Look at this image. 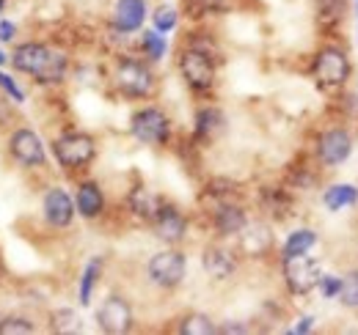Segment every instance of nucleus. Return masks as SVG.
Listing matches in <instances>:
<instances>
[{
	"mask_svg": "<svg viewBox=\"0 0 358 335\" xmlns=\"http://www.w3.org/2000/svg\"><path fill=\"white\" fill-rule=\"evenodd\" d=\"M224 113L218 110V107H204V110H199V116H196V135L199 137H215L221 129H224Z\"/></svg>",
	"mask_w": 358,
	"mask_h": 335,
	"instance_id": "obj_18",
	"label": "nucleus"
},
{
	"mask_svg": "<svg viewBox=\"0 0 358 335\" xmlns=\"http://www.w3.org/2000/svg\"><path fill=\"white\" fill-rule=\"evenodd\" d=\"M174 25H177V11H174V8L163 6V8L155 11V28H157V31L166 34V31H171Z\"/></svg>",
	"mask_w": 358,
	"mask_h": 335,
	"instance_id": "obj_29",
	"label": "nucleus"
},
{
	"mask_svg": "<svg viewBox=\"0 0 358 335\" xmlns=\"http://www.w3.org/2000/svg\"><path fill=\"white\" fill-rule=\"evenodd\" d=\"M146 17V3L143 0H119L113 11V22L122 34H133L143 25Z\"/></svg>",
	"mask_w": 358,
	"mask_h": 335,
	"instance_id": "obj_14",
	"label": "nucleus"
},
{
	"mask_svg": "<svg viewBox=\"0 0 358 335\" xmlns=\"http://www.w3.org/2000/svg\"><path fill=\"white\" fill-rule=\"evenodd\" d=\"M3 6H6V0H0V14H3Z\"/></svg>",
	"mask_w": 358,
	"mask_h": 335,
	"instance_id": "obj_36",
	"label": "nucleus"
},
{
	"mask_svg": "<svg viewBox=\"0 0 358 335\" xmlns=\"http://www.w3.org/2000/svg\"><path fill=\"white\" fill-rule=\"evenodd\" d=\"M50 327H52L55 333H61V335L80 333V330H83L80 316H78L72 308H61V311H55V313L50 316Z\"/></svg>",
	"mask_w": 358,
	"mask_h": 335,
	"instance_id": "obj_22",
	"label": "nucleus"
},
{
	"mask_svg": "<svg viewBox=\"0 0 358 335\" xmlns=\"http://www.w3.org/2000/svg\"><path fill=\"white\" fill-rule=\"evenodd\" d=\"M155 231H157V237L163 239V242H169V245H177L185 239V231H187V220L179 214L174 207H169V204H160V209L155 214Z\"/></svg>",
	"mask_w": 358,
	"mask_h": 335,
	"instance_id": "obj_12",
	"label": "nucleus"
},
{
	"mask_svg": "<svg viewBox=\"0 0 358 335\" xmlns=\"http://www.w3.org/2000/svg\"><path fill=\"white\" fill-rule=\"evenodd\" d=\"M350 75V61H348V52L339 50V47H322L317 52V61H314V77L317 83L325 85V88H336L348 80Z\"/></svg>",
	"mask_w": 358,
	"mask_h": 335,
	"instance_id": "obj_5",
	"label": "nucleus"
},
{
	"mask_svg": "<svg viewBox=\"0 0 358 335\" xmlns=\"http://www.w3.org/2000/svg\"><path fill=\"white\" fill-rule=\"evenodd\" d=\"M358 201V190L353 184H334L331 190H325V207L331 211L353 207Z\"/></svg>",
	"mask_w": 358,
	"mask_h": 335,
	"instance_id": "obj_19",
	"label": "nucleus"
},
{
	"mask_svg": "<svg viewBox=\"0 0 358 335\" xmlns=\"http://www.w3.org/2000/svg\"><path fill=\"white\" fill-rule=\"evenodd\" d=\"M96 275H99V261H91L89 267H86V272H83V283H80V302L83 305L91 302V289L96 283Z\"/></svg>",
	"mask_w": 358,
	"mask_h": 335,
	"instance_id": "obj_28",
	"label": "nucleus"
},
{
	"mask_svg": "<svg viewBox=\"0 0 358 335\" xmlns=\"http://www.w3.org/2000/svg\"><path fill=\"white\" fill-rule=\"evenodd\" d=\"M14 31L17 28L11 22H0V42H11L14 39Z\"/></svg>",
	"mask_w": 358,
	"mask_h": 335,
	"instance_id": "obj_33",
	"label": "nucleus"
},
{
	"mask_svg": "<svg viewBox=\"0 0 358 335\" xmlns=\"http://www.w3.org/2000/svg\"><path fill=\"white\" fill-rule=\"evenodd\" d=\"M133 129L135 140L146 143V146H163L171 135V124H169V116L157 107H143L133 116Z\"/></svg>",
	"mask_w": 358,
	"mask_h": 335,
	"instance_id": "obj_6",
	"label": "nucleus"
},
{
	"mask_svg": "<svg viewBox=\"0 0 358 335\" xmlns=\"http://www.w3.org/2000/svg\"><path fill=\"white\" fill-rule=\"evenodd\" d=\"M0 88H3V91H6V94L14 99V102H22V99H25V96H22V91L14 85V80H11L8 75H3V72H0Z\"/></svg>",
	"mask_w": 358,
	"mask_h": 335,
	"instance_id": "obj_31",
	"label": "nucleus"
},
{
	"mask_svg": "<svg viewBox=\"0 0 358 335\" xmlns=\"http://www.w3.org/2000/svg\"><path fill=\"white\" fill-rule=\"evenodd\" d=\"M75 207H78V204H72V198H69L61 187H52L45 195L47 223H50L52 228H66V225L72 223V217H75Z\"/></svg>",
	"mask_w": 358,
	"mask_h": 335,
	"instance_id": "obj_13",
	"label": "nucleus"
},
{
	"mask_svg": "<svg viewBox=\"0 0 358 335\" xmlns=\"http://www.w3.org/2000/svg\"><path fill=\"white\" fill-rule=\"evenodd\" d=\"M113 83L116 88L124 94V96H133V99H143L152 94L155 88V75L146 64L135 61V58H124L119 61L116 66V75H113Z\"/></svg>",
	"mask_w": 358,
	"mask_h": 335,
	"instance_id": "obj_4",
	"label": "nucleus"
},
{
	"mask_svg": "<svg viewBox=\"0 0 358 335\" xmlns=\"http://www.w3.org/2000/svg\"><path fill=\"white\" fill-rule=\"evenodd\" d=\"M201 11H218V8H224L226 0H193Z\"/></svg>",
	"mask_w": 358,
	"mask_h": 335,
	"instance_id": "obj_32",
	"label": "nucleus"
},
{
	"mask_svg": "<svg viewBox=\"0 0 358 335\" xmlns=\"http://www.w3.org/2000/svg\"><path fill=\"white\" fill-rule=\"evenodd\" d=\"M201 264H204V269H207V275L210 278H215V281H226V278H231V272L237 269V261H234V255L224 248H207L204 255H201Z\"/></svg>",
	"mask_w": 358,
	"mask_h": 335,
	"instance_id": "obj_15",
	"label": "nucleus"
},
{
	"mask_svg": "<svg viewBox=\"0 0 358 335\" xmlns=\"http://www.w3.org/2000/svg\"><path fill=\"white\" fill-rule=\"evenodd\" d=\"M130 209L138 214V217H146V220H155V214L160 209V201L149 193V190H143V187H138L130 193Z\"/></svg>",
	"mask_w": 358,
	"mask_h": 335,
	"instance_id": "obj_20",
	"label": "nucleus"
},
{
	"mask_svg": "<svg viewBox=\"0 0 358 335\" xmlns=\"http://www.w3.org/2000/svg\"><path fill=\"white\" fill-rule=\"evenodd\" d=\"M179 333L182 335H213V333H218V327L213 325L210 316H204V313H190V316L182 319Z\"/></svg>",
	"mask_w": 358,
	"mask_h": 335,
	"instance_id": "obj_23",
	"label": "nucleus"
},
{
	"mask_svg": "<svg viewBox=\"0 0 358 335\" xmlns=\"http://www.w3.org/2000/svg\"><path fill=\"white\" fill-rule=\"evenodd\" d=\"M52 154L66 170H78V168H86L94 160L96 146H94V137L86 132H69V135H61L52 143Z\"/></svg>",
	"mask_w": 358,
	"mask_h": 335,
	"instance_id": "obj_3",
	"label": "nucleus"
},
{
	"mask_svg": "<svg viewBox=\"0 0 358 335\" xmlns=\"http://www.w3.org/2000/svg\"><path fill=\"white\" fill-rule=\"evenodd\" d=\"M320 289L325 297H339V289H342V278H334V275H322L320 278Z\"/></svg>",
	"mask_w": 358,
	"mask_h": 335,
	"instance_id": "obj_30",
	"label": "nucleus"
},
{
	"mask_svg": "<svg viewBox=\"0 0 358 335\" xmlns=\"http://www.w3.org/2000/svg\"><path fill=\"white\" fill-rule=\"evenodd\" d=\"M75 204H78V211H80L83 217H89V220L99 217L102 209H105V198H102L99 184H96V181H83V184L78 187Z\"/></svg>",
	"mask_w": 358,
	"mask_h": 335,
	"instance_id": "obj_16",
	"label": "nucleus"
},
{
	"mask_svg": "<svg viewBox=\"0 0 358 335\" xmlns=\"http://www.w3.org/2000/svg\"><path fill=\"white\" fill-rule=\"evenodd\" d=\"M339 299L348 308H358V272H348L342 278V289H339Z\"/></svg>",
	"mask_w": 358,
	"mask_h": 335,
	"instance_id": "obj_26",
	"label": "nucleus"
},
{
	"mask_svg": "<svg viewBox=\"0 0 358 335\" xmlns=\"http://www.w3.org/2000/svg\"><path fill=\"white\" fill-rule=\"evenodd\" d=\"M314 242H317V237H314L312 228H301V231L289 234V239L284 245V258H295V255L309 253L314 248Z\"/></svg>",
	"mask_w": 358,
	"mask_h": 335,
	"instance_id": "obj_21",
	"label": "nucleus"
},
{
	"mask_svg": "<svg viewBox=\"0 0 358 335\" xmlns=\"http://www.w3.org/2000/svg\"><path fill=\"white\" fill-rule=\"evenodd\" d=\"M350 151H353V140H350V135H348L345 129H331V132H325V135L320 137V143H317V154H320V160H322L325 165H339V163H345V160L350 157Z\"/></svg>",
	"mask_w": 358,
	"mask_h": 335,
	"instance_id": "obj_11",
	"label": "nucleus"
},
{
	"mask_svg": "<svg viewBox=\"0 0 358 335\" xmlns=\"http://www.w3.org/2000/svg\"><path fill=\"white\" fill-rule=\"evenodd\" d=\"M141 47H143L146 58H152V61H160V58H163V52H166V42H163V36H160V34H155V31H146V34H143Z\"/></svg>",
	"mask_w": 358,
	"mask_h": 335,
	"instance_id": "obj_27",
	"label": "nucleus"
},
{
	"mask_svg": "<svg viewBox=\"0 0 358 335\" xmlns=\"http://www.w3.org/2000/svg\"><path fill=\"white\" fill-rule=\"evenodd\" d=\"M312 316H306V319H301V325H298V327H295V333H309V330H312Z\"/></svg>",
	"mask_w": 358,
	"mask_h": 335,
	"instance_id": "obj_34",
	"label": "nucleus"
},
{
	"mask_svg": "<svg viewBox=\"0 0 358 335\" xmlns=\"http://www.w3.org/2000/svg\"><path fill=\"white\" fill-rule=\"evenodd\" d=\"M96 322L99 327L105 330L108 335H122V333H130L133 327V308L124 297H108L99 311H96Z\"/></svg>",
	"mask_w": 358,
	"mask_h": 335,
	"instance_id": "obj_9",
	"label": "nucleus"
},
{
	"mask_svg": "<svg viewBox=\"0 0 358 335\" xmlns=\"http://www.w3.org/2000/svg\"><path fill=\"white\" fill-rule=\"evenodd\" d=\"M185 269H187V261L179 251H163L157 255H152L146 272L152 278L155 286L160 289H177L185 278Z\"/></svg>",
	"mask_w": 358,
	"mask_h": 335,
	"instance_id": "obj_7",
	"label": "nucleus"
},
{
	"mask_svg": "<svg viewBox=\"0 0 358 335\" xmlns=\"http://www.w3.org/2000/svg\"><path fill=\"white\" fill-rule=\"evenodd\" d=\"M36 330L28 319H22V316H6V319H0V335H31Z\"/></svg>",
	"mask_w": 358,
	"mask_h": 335,
	"instance_id": "obj_25",
	"label": "nucleus"
},
{
	"mask_svg": "<svg viewBox=\"0 0 358 335\" xmlns=\"http://www.w3.org/2000/svg\"><path fill=\"white\" fill-rule=\"evenodd\" d=\"M11 154L17 163L28 168H36V165H45L47 154H45V146H42V137L34 132V129H17L11 135Z\"/></svg>",
	"mask_w": 358,
	"mask_h": 335,
	"instance_id": "obj_10",
	"label": "nucleus"
},
{
	"mask_svg": "<svg viewBox=\"0 0 358 335\" xmlns=\"http://www.w3.org/2000/svg\"><path fill=\"white\" fill-rule=\"evenodd\" d=\"M215 228H218V234H224V237L240 234V231L245 228V211L240 209V207H234V204L218 207V211H215Z\"/></svg>",
	"mask_w": 358,
	"mask_h": 335,
	"instance_id": "obj_17",
	"label": "nucleus"
},
{
	"mask_svg": "<svg viewBox=\"0 0 358 335\" xmlns=\"http://www.w3.org/2000/svg\"><path fill=\"white\" fill-rule=\"evenodd\" d=\"M11 66L22 75H34L39 83H61L66 75V55L52 52L45 44L28 42L11 52Z\"/></svg>",
	"mask_w": 358,
	"mask_h": 335,
	"instance_id": "obj_1",
	"label": "nucleus"
},
{
	"mask_svg": "<svg viewBox=\"0 0 358 335\" xmlns=\"http://www.w3.org/2000/svg\"><path fill=\"white\" fill-rule=\"evenodd\" d=\"M320 278H322L320 264L309 258L306 253L295 255V258H284V281L292 294H309L314 286H320Z\"/></svg>",
	"mask_w": 358,
	"mask_h": 335,
	"instance_id": "obj_8",
	"label": "nucleus"
},
{
	"mask_svg": "<svg viewBox=\"0 0 358 335\" xmlns=\"http://www.w3.org/2000/svg\"><path fill=\"white\" fill-rule=\"evenodd\" d=\"M0 64H6V55H3V52H0Z\"/></svg>",
	"mask_w": 358,
	"mask_h": 335,
	"instance_id": "obj_35",
	"label": "nucleus"
},
{
	"mask_svg": "<svg viewBox=\"0 0 358 335\" xmlns=\"http://www.w3.org/2000/svg\"><path fill=\"white\" fill-rule=\"evenodd\" d=\"M179 72L185 77V83L190 85L193 91H210L215 83V61L213 55L199 47V44H190L182 58H179Z\"/></svg>",
	"mask_w": 358,
	"mask_h": 335,
	"instance_id": "obj_2",
	"label": "nucleus"
},
{
	"mask_svg": "<svg viewBox=\"0 0 358 335\" xmlns=\"http://www.w3.org/2000/svg\"><path fill=\"white\" fill-rule=\"evenodd\" d=\"M348 0H317V14L322 25H336L345 17Z\"/></svg>",
	"mask_w": 358,
	"mask_h": 335,
	"instance_id": "obj_24",
	"label": "nucleus"
}]
</instances>
